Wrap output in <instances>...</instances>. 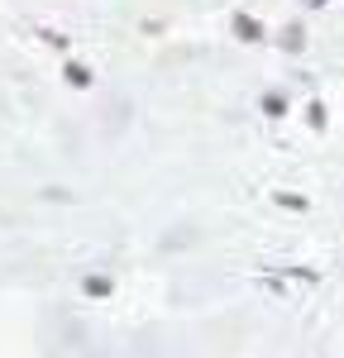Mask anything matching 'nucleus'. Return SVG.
I'll return each instance as SVG.
<instances>
[]
</instances>
